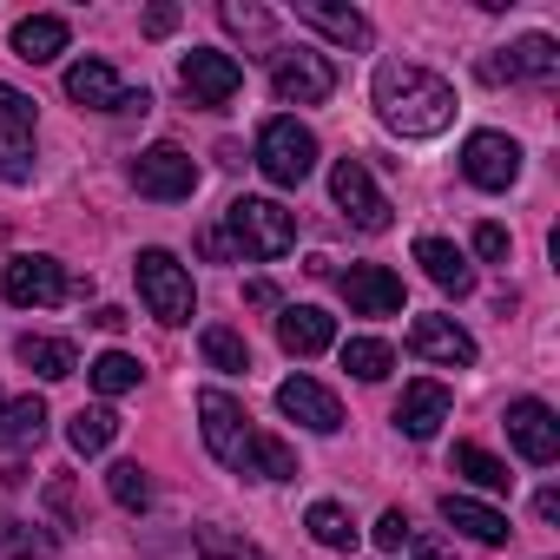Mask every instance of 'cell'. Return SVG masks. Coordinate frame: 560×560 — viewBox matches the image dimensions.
Wrapping results in <instances>:
<instances>
[{"label":"cell","instance_id":"cb8c5ba5","mask_svg":"<svg viewBox=\"0 0 560 560\" xmlns=\"http://www.w3.org/2000/svg\"><path fill=\"white\" fill-rule=\"evenodd\" d=\"M67 21L60 14H27V21H14V60H27V67H47V60H60L67 54Z\"/></svg>","mask_w":560,"mask_h":560},{"label":"cell","instance_id":"f546056e","mask_svg":"<svg viewBox=\"0 0 560 560\" xmlns=\"http://www.w3.org/2000/svg\"><path fill=\"white\" fill-rule=\"evenodd\" d=\"M376 547H383V553H409V547H416L422 560H435V553H442V540H429L402 508H383V521H376Z\"/></svg>","mask_w":560,"mask_h":560},{"label":"cell","instance_id":"3957f363","mask_svg":"<svg viewBox=\"0 0 560 560\" xmlns=\"http://www.w3.org/2000/svg\"><path fill=\"white\" fill-rule=\"evenodd\" d=\"M224 237H231V257H284L298 244V218L277 205V198H231L224 205Z\"/></svg>","mask_w":560,"mask_h":560},{"label":"cell","instance_id":"2e32d148","mask_svg":"<svg viewBox=\"0 0 560 560\" xmlns=\"http://www.w3.org/2000/svg\"><path fill=\"white\" fill-rule=\"evenodd\" d=\"M277 409H284L298 429H311V435H337V429H343V402H337L324 383H311V376L277 383Z\"/></svg>","mask_w":560,"mask_h":560},{"label":"cell","instance_id":"ffe728a7","mask_svg":"<svg viewBox=\"0 0 560 560\" xmlns=\"http://www.w3.org/2000/svg\"><path fill=\"white\" fill-rule=\"evenodd\" d=\"M277 343H284V357H324L337 343V317L317 304H291L277 311Z\"/></svg>","mask_w":560,"mask_h":560},{"label":"cell","instance_id":"ee69618b","mask_svg":"<svg viewBox=\"0 0 560 560\" xmlns=\"http://www.w3.org/2000/svg\"><path fill=\"white\" fill-rule=\"evenodd\" d=\"M93 324H100V330H119V324H126V311H119V304H100V311H93Z\"/></svg>","mask_w":560,"mask_h":560},{"label":"cell","instance_id":"5bb4252c","mask_svg":"<svg viewBox=\"0 0 560 560\" xmlns=\"http://www.w3.org/2000/svg\"><path fill=\"white\" fill-rule=\"evenodd\" d=\"M488 86H521V80H553L560 73V47L547 40V34H527V40H514V47H494L481 67H475Z\"/></svg>","mask_w":560,"mask_h":560},{"label":"cell","instance_id":"ab89813d","mask_svg":"<svg viewBox=\"0 0 560 560\" xmlns=\"http://www.w3.org/2000/svg\"><path fill=\"white\" fill-rule=\"evenodd\" d=\"M172 27H178V8H152L145 14V40H165Z\"/></svg>","mask_w":560,"mask_h":560},{"label":"cell","instance_id":"9a60e30c","mask_svg":"<svg viewBox=\"0 0 560 560\" xmlns=\"http://www.w3.org/2000/svg\"><path fill=\"white\" fill-rule=\"evenodd\" d=\"M508 442L521 448V462L553 468L560 462V416L540 396H521V402H508Z\"/></svg>","mask_w":560,"mask_h":560},{"label":"cell","instance_id":"603a6c76","mask_svg":"<svg viewBox=\"0 0 560 560\" xmlns=\"http://www.w3.org/2000/svg\"><path fill=\"white\" fill-rule=\"evenodd\" d=\"M416 264L429 270V284L448 291V298H468V291H475V264H468L448 237H416Z\"/></svg>","mask_w":560,"mask_h":560},{"label":"cell","instance_id":"8d00e7d4","mask_svg":"<svg viewBox=\"0 0 560 560\" xmlns=\"http://www.w3.org/2000/svg\"><path fill=\"white\" fill-rule=\"evenodd\" d=\"M191 560H264L250 540H237V534H224V527H198L191 534Z\"/></svg>","mask_w":560,"mask_h":560},{"label":"cell","instance_id":"4dcf8cb0","mask_svg":"<svg viewBox=\"0 0 560 560\" xmlns=\"http://www.w3.org/2000/svg\"><path fill=\"white\" fill-rule=\"evenodd\" d=\"M343 370H350L357 383H383V376L396 370V350H389L383 337H350V343H343Z\"/></svg>","mask_w":560,"mask_h":560},{"label":"cell","instance_id":"44dd1931","mask_svg":"<svg viewBox=\"0 0 560 560\" xmlns=\"http://www.w3.org/2000/svg\"><path fill=\"white\" fill-rule=\"evenodd\" d=\"M442 521L455 527V534H468L475 547H508V514L501 508H488V501H475V494H442Z\"/></svg>","mask_w":560,"mask_h":560},{"label":"cell","instance_id":"ac0fdd59","mask_svg":"<svg viewBox=\"0 0 560 560\" xmlns=\"http://www.w3.org/2000/svg\"><path fill=\"white\" fill-rule=\"evenodd\" d=\"M448 409H455V396H448V383H409L402 389V402H396V429L409 435V442H435L442 435V422H448Z\"/></svg>","mask_w":560,"mask_h":560},{"label":"cell","instance_id":"7bdbcfd3","mask_svg":"<svg viewBox=\"0 0 560 560\" xmlns=\"http://www.w3.org/2000/svg\"><path fill=\"white\" fill-rule=\"evenodd\" d=\"M534 514H540V521H560V488H540V494H534Z\"/></svg>","mask_w":560,"mask_h":560},{"label":"cell","instance_id":"9c48e42d","mask_svg":"<svg viewBox=\"0 0 560 560\" xmlns=\"http://www.w3.org/2000/svg\"><path fill=\"white\" fill-rule=\"evenodd\" d=\"M132 191H139V198H159V205L191 198V191H198L191 152H185V145H145V152L132 159Z\"/></svg>","mask_w":560,"mask_h":560},{"label":"cell","instance_id":"52a82bcc","mask_svg":"<svg viewBox=\"0 0 560 560\" xmlns=\"http://www.w3.org/2000/svg\"><path fill=\"white\" fill-rule=\"evenodd\" d=\"M270 93L277 106H324L337 93V67L317 47H270Z\"/></svg>","mask_w":560,"mask_h":560},{"label":"cell","instance_id":"d6986e66","mask_svg":"<svg viewBox=\"0 0 560 560\" xmlns=\"http://www.w3.org/2000/svg\"><path fill=\"white\" fill-rule=\"evenodd\" d=\"M409 350H416L422 363H442V370H468V363H475V337H468L455 317H416Z\"/></svg>","mask_w":560,"mask_h":560},{"label":"cell","instance_id":"f35d334b","mask_svg":"<svg viewBox=\"0 0 560 560\" xmlns=\"http://www.w3.org/2000/svg\"><path fill=\"white\" fill-rule=\"evenodd\" d=\"M244 304H250V311H277V284H264V277H250V284H244Z\"/></svg>","mask_w":560,"mask_h":560},{"label":"cell","instance_id":"5b68a950","mask_svg":"<svg viewBox=\"0 0 560 560\" xmlns=\"http://www.w3.org/2000/svg\"><path fill=\"white\" fill-rule=\"evenodd\" d=\"M132 277H139V298H145V311L165 324V330H178V324H191L198 317V291H191V270L172 257V250H139L132 257Z\"/></svg>","mask_w":560,"mask_h":560},{"label":"cell","instance_id":"83f0119b","mask_svg":"<svg viewBox=\"0 0 560 560\" xmlns=\"http://www.w3.org/2000/svg\"><path fill=\"white\" fill-rule=\"evenodd\" d=\"M0 560H54V534H40L34 521L0 508Z\"/></svg>","mask_w":560,"mask_h":560},{"label":"cell","instance_id":"6da1fadb","mask_svg":"<svg viewBox=\"0 0 560 560\" xmlns=\"http://www.w3.org/2000/svg\"><path fill=\"white\" fill-rule=\"evenodd\" d=\"M198 429L205 448L231 468V475H257V481H298V448L277 442L250 422V409L224 389H198Z\"/></svg>","mask_w":560,"mask_h":560},{"label":"cell","instance_id":"f1b7e54d","mask_svg":"<svg viewBox=\"0 0 560 560\" xmlns=\"http://www.w3.org/2000/svg\"><path fill=\"white\" fill-rule=\"evenodd\" d=\"M113 435H119V416H113L106 402H100V409H80V416L67 422V448H73V455H106Z\"/></svg>","mask_w":560,"mask_h":560},{"label":"cell","instance_id":"e575fe53","mask_svg":"<svg viewBox=\"0 0 560 560\" xmlns=\"http://www.w3.org/2000/svg\"><path fill=\"white\" fill-rule=\"evenodd\" d=\"M218 21H224V27H231L237 40L264 47V60H270V47H277V40H270V27H277V21H270L264 8H250V0H224V8H218Z\"/></svg>","mask_w":560,"mask_h":560},{"label":"cell","instance_id":"b9f144b4","mask_svg":"<svg viewBox=\"0 0 560 560\" xmlns=\"http://www.w3.org/2000/svg\"><path fill=\"white\" fill-rule=\"evenodd\" d=\"M47 501H54V514H60V521H73V481H54V494H47Z\"/></svg>","mask_w":560,"mask_h":560},{"label":"cell","instance_id":"30bf717a","mask_svg":"<svg viewBox=\"0 0 560 560\" xmlns=\"http://www.w3.org/2000/svg\"><path fill=\"white\" fill-rule=\"evenodd\" d=\"M0 178L27 185L34 178V100L0 80Z\"/></svg>","mask_w":560,"mask_h":560},{"label":"cell","instance_id":"4fadbf2b","mask_svg":"<svg viewBox=\"0 0 560 560\" xmlns=\"http://www.w3.org/2000/svg\"><path fill=\"white\" fill-rule=\"evenodd\" d=\"M330 198H337V211H343L357 231H389V218H396L363 159H337V165H330Z\"/></svg>","mask_w":560,"mask_h":560},{"label":"cell","instance_id":"8fae6325","mask_svg":"<svg viewBox=\"0 0 560 560\" xmlns=\"http://www.w3.org/2000/svg\"><path fill=\"white\" fill-rule=\"evenodd\" d=\"M178 86H185V100L191 106H231L237 100V86H244V67L231 60V54H218V47H191L185 60H178Z\"/></svg>","mask_w":560,"mask_h":560},{"label":"cell","instance_id":"d4e9b609","mask_svg":"<svg viewBox=\"0 0 560 560\" xmlns=\"http://www.w3.org/2000/svg\"><path fill=\"white\" fill-rule=\"evenodd\" d=\"M40 435H47V402L40 396H0V448L8 455H21V448H40Z\"/></svg>","mask_w":560,"mask_h":560},{"label":"cell","instance_id":"ba28073f","mask_svg":"<svg viewBox=\"0 0 560 560\" xmlns=\"http://www.w3.org/2000/svg\"><path fill=\"white\" fill-rule=\"evenodd\" d=\"M67 100H73L80 113H113V119H119V113H139V119L152 113V93H145V86H126L106 60H73V67H67Z\"/></svg>","mask_w":560,"mask_h":560},{"label":"cell","instance_id":"74e56055","mask_svg":"<svg viewBox=\"0 0 560 560\" xmlns=\"http://www.w3.org/2000/svg\"><path fill=\"white\" fill-rule=\"evenodd\" d=\"M508 250H514V237H508L501 224H475V257H488V264H508Z\"/></svg>","mask_w":560,"mask_h":560},{"label":"cell","instance_id":"7a4b0ae2","mask_svg":"<svg viewBox=\"0 0 560 560\" xmlns=\"http://www.w3.org/2000/svg\"><path fill=\"white\" fill-rule=\"evenodd\" d=\"M370 106L396 139H442L455 126V86L429 67L409 60H383L370 80Z\"/></svg>","mask_w":560,"mask_h":560},{"label":"cell","instance_id":"277c9868","mask_svg":"<svg viewBox=\"0 0 560 560\" xmlns=\"http://www.w3.org/2000/svg\"><path fill=\"white\" fill-rule=\"evenodd\" d=\"M0 291H8V304H21V311H54V304L86 298L93 284H86V277H73L60 257L21 250V257H8V270H0Z\"/></svg>","mask_w":560,"mask_h":560},{"label":"cell","instance_id":"7c38bea8","mask_svg":"<svg viewBox=\"0 0 560 560\" xmlns=\"http://www.w3.org/2000/svg\"><path fill=\"white\" fill-rule=\"evenodd\" d=\"M462 178H468L475 191H508V185L521 178V145H514L508 132H494V126L468 132V139H462Z\"/></svg>","mask_w":560,"mask_h":560},{"label":"cell","instance_id":"7402d4cb","mask_svg":"<svg viewBox=\"0 0 560 560\" xmlns=\"http://www.w3.org/2000/svg\"><path fill=\"white\" fill-rule=\"evenodd\" d=\"M298 21L304 27H317L324 40H337V47H370L376 40V27H370V14H357V8H330V0H298Z\"/></svg>","mask_w":560,"mask_h":560},{"label":"cell","instance_id":"e0dca14e","mask_svg":"<svg viewBox=\"0 0 560 560\" xmlns=\"http://www.w3.org/2000/svg\"><path fill=\"white\" fill-rule=\"evenodd\" d=\"M343 298L357 317H396L402 311V277L389 264H350L343 270Z\"/></svg>","mask_w":560,"mask_h":560},{"label":"cell","instance_id":"1f68e13d","mask_svg":"<svg viewBox=\"0 0 560 560\" xmlns=\"http://www.w3.org/2000/svg\"><path fill=\"white\" fill-rule=\"evenodd\" d=\"M455 475H468L475 488H488V494H508L514 488V475H508V462H494L488 448H475V442H455Z\"/></svg>","mask_w":560,"mask_h":560},{"label":"cell","instance_id":"836d02e7","mask_svg":"<svg viewBox=\"0 0 560 560\" xmlns=\"http://www.w3.org/2000/svg\"><path fill=\"white\" fill-rule=\"evenodd\" d=\"M86 376H93V389L100 396H126V389H139V357H126V350H106V357H93L86 363Z\"/></svg>","mask_w":560,"mask_h":560},{"label":"cell","instance_id":"60d3db41","mask_svg":"<svg viewBox=\"0 0 560 560\" xmlns=\"http://www.w3.org/2000/svg\"><path fill=\"white\" fill-rule=\"evenodd\" d=\"M198 250H205V257H231V237H224V224H205V231H198Z\"/></svg>","mask_w":560,"mask_h":560},{"label":"cell","instance_id":"8992f818","mask_svg":"<svg viewBox=\"0 0 560 560\" xmlns=\"http://www.w3.org/2000/svg\"><path fill=\"white\" fill-rule=\"evenodd\" d=\"M257 172L270 178V185H304L311 172H317V132L311 126H298L291 113L284 119H264V132H257Z\"/></svg>","mask_w":560,"mask_h":560},{"label":"cell","instance_id":"484cf974","mask_svg":"<svg viewBox=\"0 0 560 560\" xmlns=\"http://www.w3.org/2000/svg\"><path fill=\"white\" fill-rule=\"evenodd\" d=\"M34 376H47V383H67L73 370H80V350L67 343V337H21V350H14Z\"/></svg>","mask_w":560,"mask_h":560},{"label":"cell","instance_id":"4316f807","mask_svg":"<svg viewBox=\"0 0 560 560\" xmlns=\"http://www.w3.org/2000/svg\"><path fill=\"white\" fill-rule=\"evenodd\" d=\"M304 527H311V540H317V547H330V553H357V540H363L343 501H311Z\"/></svg>","mask_w":560,"mask_h":560},{"label":"cell","instance_id":"d590c367","mask_svg":"<svg viewBox=\"0 0 560 560\" xmlns=\"http://www.w3.org/2000/svg\"><path fill=\"white\" fill-rule=\"evenodd\" d=\"M106 488H113V501H119L126 514H145V508H152V475H145L139 462H113V468H106Z\"/></svg>","mask_w":560,"mask_h":560},{"label":"cell","instance_id":"d6a6232c","mask_svg":"<svg viewBox=\"0 0 560 560\" xmlns=\"http://www.w3.org/2000/svg\"><path fill=\"white\" fill-rule=\"evenodd\" d=\"M198 350H205V363L224 370V376H244V370H250V343H244L237 330H224V324H211V330L198 337Z\"/></svg>","mask_w":560,"mask_h":560}]
</instances>
